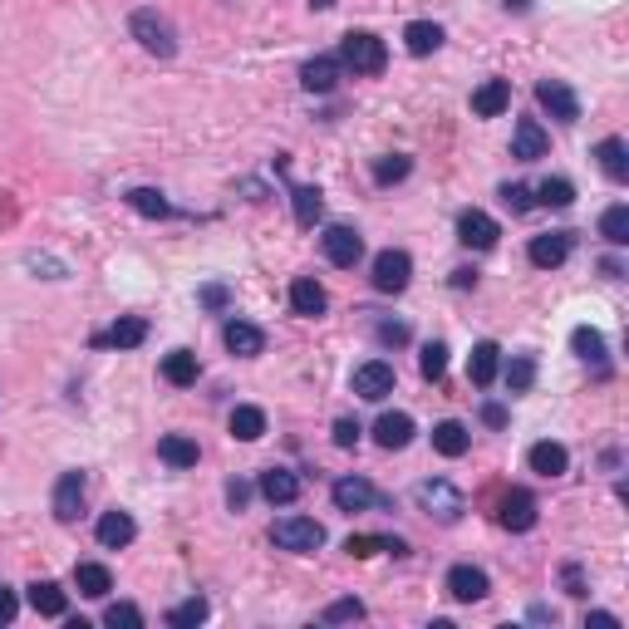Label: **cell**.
<instances>
[{
    "label": "cell",
    "mask_w": 629,
    "mask_h": 629,
    "mask_svg": "<svg viewBox=\"0 0 629 629\" xmlns=\"http://www.w3.org/2000/svg\"><path fill=\"white\" fill-rule=\"evenodd\" d=\"M128 35H133L148 55H158V59L177 55V30H172V20L163 10H133V15H128Z\"/></svg>",
    "instance_id": "cell-1"
},
{
    "label": "cell",
    "mask_w": 629,
    "mask_h": 629,
    "mask_svg": "<svg viewBox=\"0 0 629 629\" xmlns=\"http://www.w3.org/2000/svg\"><path fill=\"white\" fill-rule=\"evenodd\" d=\"M389 64V45L369 30H349L340 40V69H354V74H384Z\"/></svg>",
    "instance_id": "cell-2"
},
{
    "label": "cell",
    "mask_w": 629,
    "mask_h": 629,
    "mask_svg": "<svg viewBox=\"0 0 629 629\" xmlns=\"http://www.w3.org/2000/svg\"><path fill=\"white\" fill-rule=\"evenodd\" d=\"M413 502H418L428 516H438L443 526H453V521L467 512L462 492L453 487V482H443V477H428V482H418V487H413Z\"/></svg>",
    "instance_id": "cell-3"
},
{
    "label": "cell",
    "mask_w": 629,
    "mask_h": 629,
    "mask_svg": "<svg viewBox=\"0 0 629 629\" xmlns=\"http://www.w3.org/2000/svg\"><path fill=\"white\" fill-rule=\"evenodd\" d=\"M271 541H276L281 551L310 556V551H320V546H325V526H320L315 516H281V521L271 526Z\"/></svg>",
    "instance_id": "cell-4"
},
{
    "label": "cell",
    "mask_w": 629,
    "mask_h": 629,
    "mask_svg": "<svg viewBox=\"0 0 629 629\" xmlns=\"http://www.w3.org/2000/svg\"><path fill=\"white\" fill-rule=\"evenodd\" d=\"M408 281H413V256L408 251L389 246V251L374 256V290L379 295H399V290H408Z\"/></svg>",
    "instance_id": "cell-5"
},
{
    "label": "cell",
    "mask_w": 629,
    "mask_h": 629,
    "mask_svg": "<svg viewBox=\"0 0 629 629\" xmlns=\"http://www.w3.org/2000/svg\"><path fill=\"white\" fill-rule=\"evenodd\" d=\"M394 384H399V374H394V364H384V359L359 364L354 379H349V389H354L359 399H369V403H384L389 394H394Z\"/></svg>",
    "instance_id": "cell-6"
},
{
    "label": "cell",
    "mask_w": 629,
    "mask_h": 629,
    "mask_svg": "<svg viewBox=\"0 0 629 629\" xmlns=\"http://www.w3.org/2000/svg\"><path fill=\"white\" fill-rule=\"evenodd\" d=\"M536 516H541V507H536V497H531L526 487H512V492L497 502V521H502L512 536L531 531V526H536Z\"/></svg>",
    "instance_id": "cell-7"
},
{
    "label": "cell",
    "mask_w": 629,
    "mask_h": 629,
    "mask_svg": "<svg viewBox=\"0 0 629 629\" xmlns=\"http://www.w3.org/2000/svg\"><path fill=\"white\" fill-rule=\"evenodd\" d=\"M320 246H325V261L340 266V271L359 266V256H364V236H359L354 227H325Z\"/></svg>",
    "instance_id": "cell-8"
},
{
    "label": "cell",
    "mask_w": 629,
    "mask_h": 629,
    "mask_svg": "<svg viewBox=\"0 0 629 629\" xmlns=\"http://www.w3.org/2000/svg\"><path fill=\"white\" fill-rule=\"evenodd\" d=\"M571 246H575L571 231H541V236H531L526 256H531V266H541V271H556V266H566Z\"/></svg>",
    "instance_id": "cell-9"
},
{
    "label": "cell",
    "mask_w": 629,
    "mask_h": 629,
    "mask_svg": "<svg viewBox=\"0 0 629 629\" xmlns=\"http://www.w3.org/2000/svg\"><path fill=\"white\" fill-rule=\"evenodd\" d=\"M536 104L556 118V123H575V118H580V99H575L571 84H561V79H541V84H536Z\"/></svg>",
    "instance_id": "cell-10"
},
{
    "label": "cell",
    "mask_w": 629,
    "mask_h": 629,
    "mask_svg": "<svg viewBox=\"0 0 629 629\" xmlns=\"http://www.w3.org/2000/svg\"><path fill=\"white\" fill-rule=\"evenodd\" d=\"M84 472L74 467V472H59V482H55V497H50V507H55V521H79V507H84Z\"/></svg>",
    "instance_id": "cell-11"
},
{
    "label": "cell",
    "mask_w": 629,
    "mask_h": 629,
    "mask_svg": "<svg viewBox=\"0 0 629 629\" xmlns=\"http://www.w3.org/2000/svg\"><path fill=\"white\" fill-rule=\"evenodd\" d=\"M497 236H502V227H497L487 212H477V207H467V212L458 217V241L462 246H472V251H492Z\"/></svg>",
    "instance_id": "cell-12"
},
{
    "label": "cell",
    "mask_w": 629,
    "mask_h": 629,
    "mask_svg": "<svg viewBox=\"0 0 629 629\" xmlns=\"http://www.w3.org/2000/svg\"><path fill=\"white\" fill-rule=\"evenodd\" d=\"M330 497H335L340 512H369V507L384 502V497L374 492V482H364V477H340V482L330 487Z\"/></svg>",
    "instance_id": "cell-13"
},
{
    "label": "cell",
    "mask_w": 629,
    "mask_h": 629,
    "mask_svg": "<svg viewBox=\"0 0 629 629\" xmlns=\"http://www.w3.org/2000/svg\"><path fill=\"white\" fill-rule=\"evenodd\" d=\"M546 148H551L546 128H541L536 118H516V133H512V158L516 163H536V158H546Z\"/></svg>",
    "instance_id": "cell-14"
},
{
    "label": "cell",
    "mask_w": 629,
    "mask_h": 629,
    "mask_svg": "<svg viewBox=\"0 0 629 629\" xmlns=\"http://www.w3.org/2000/svg\"><path fill=\"white\" fill-rule=\"evenodd\" d=\"M571 349L585 359V364H595V374H600V379L610 374V349H605V335H600L595 325H575V330H571Z\"/></svg>",
    "instance_id": "cell-15"
},
{
    "label": "cell",
    "mask_w": 629,
    "mask_h": 629,
    "mask_svg": "<svg viewBox=\"0 0 629 629\" xmlns=\"http://www.w3.org/2000/svg\"><path fill=\"white\" fill-rule=\"evenodd\" d=\"M143 340H148V320H143V315H123V320H114L104 335H94L99 349H138Z\"/></svg>",
    "instance_id": "cell-16"
},
{
    "label": "cell",
    "mask_w": 629,
    "mask_h": 629,
    "mask_svg": "<svg viewBox=\"0 0 629 629\" xmlns=\"http://www.w3.org/2000/svg\"><path fill=\"white\" fill-rule=\"evenodd\" d=\"M487 571H477V566H453L448 571V595L458 600V605H477V600H487Z\"/></svg>",
    "instance_id": "cell-17"
},
{
    "label": "cell",
    "mask_w": 629,
    "mask_h": 629,
    "mask_svg": "<svg viewBox=\"0 0 629 629\" xmlns=\"http://www.w3.org/2000/svg\"><path fill=\"white\" fill-rule=\"evenodd\" d=\"M94 536H99V546H104V551H123V546H128L133 536H138V521H133L128 512H118V507H114V512L99 516Z\"/></svg>",
    "instance_id": "cell-18"
},
{
    "label": "cell",
    "mask_w": 629,
    "mask_h": 629,
    "mask_svg": "<svg viewBox=\"0 0 629 629\" xmlns=\"http://www.w3.org/2000/svg\"><path fill=\"white\" fill-rule=\"evenodd\" d=\"M325 305H330V295H325V286H320L315 276H300V281H290V310H295V315L315 320V315H325Z\"/></svg>",
    "instance_id": "cell-19"
},
{
    "label": "cell",
    "mask_w": 629,
    "mask_h": 629,
    "mask_svg": "<svg viewBox=\"0 0 629 629\" xmlns=\"http://www.w3.org/2000/svg\"><path fill=\"white\" fill-rule=\"evenodd\" d=\"M497 374H502V349L492 340H477L472 344V359H467V379H472L477 389H487Z\"/></svg>",
    "instance_id": "cell-20"
},
{
    "label": "cell",
    "mask_w": 629,
    "mask_h": 629,
    "mask_svg": "<svg viewBox=\"0 0 629 629\" xmlns=\"http://www.w3.org/2000/svg\"><path fill=\"white\" fill-rule=\"evenodd\" d=\"M261 497H266L271 507H290V502L300 497V477H295L290 467H266V472H261Z\"/></svg>",
    "instance_id": "cell-21"
},
{
    "label": "cell",
    "mask_w": 629,
    "mask_h": 629,
    "mask_svg": "<svg viewBox=\"0 0 629 629\" xmlns=\"http://www.w3.org/2000/svg\"><path fill=\"white\" fill-rule=\"evenodd\" d=\"M374 443L384 448V453H399L413 443V418L408 413H384L379 423H374Z\"/></svg>",
    "instance_id": "cell-22"
},
{
    "label": "cell",
    "mask_w": 629,
    "mask_h": 629,
    "mask_svg": "<svg viewBox=\"0 0 629 629\" xmlns=\"http://www.w3.org/2000/svg\"><path fill=\"white\" fill-rule=\"evenodd\" d=\"M526 462H531V472H536V477H561V472L571 467V453H566L561 443L541 438V443H531V453H526Z\"/></svg>",
    "instance_id": "cell-23"
},
{
    "label": "cell",
    "mask_w": 629,
    "mask_h": 629,
    "mask_svg": "<svg viewBox=\"0 0 629 629\" xmlns=\"http://www.w3.org/2000/svg\"><path fill=\"white\" fill-rule=\"evenodd\" d=\"M507 104H512V84H507V79H487V84L472 94V114L477 118L507 114Z\"/></svg>",
    "instance_id": "cell-24"
},
{
    "label": "cell",
    "mask_w": 629,
    "mask_h": 629,
    "mask_svg": "<svg viewBox=\"0 0 629 629\" xmlns=\"http://www.w3.org/2000/svg\"><path fill=\"white\" fill-rule=\"evenodd\" d=\"M300 84H305L310 94H335V84H340V59H330V55L310 59V64L300 69Z\"/></svg>",
    "instance_id": "cell-25"
},
{
    "label": "cell",
    "mask_w": 629,
    "mask_h": 629,
    "mask_svg": "<svg viewBox=\"0 0 629 629\" xmlns=\"http://www.w3.org/2000/svg\"><path fill=\"white\" fill-rule=\"evenodd\" d=\"M595 158H600V172L610 182H629V148L625 138H600L595 143Z\"/></svg>",
    "instance_id": "cell-26"
},
{
    "label": "cell",
    "mask_w": 629,
    "mask_h": 629,
    "mask_svg": "<svg viewBox=\"0 0 629 629\" xmlns=\"http://www.w3.org/2000/svg\"><path fill=\"white\" fill-rule=\"evenodd\" d=\"M222 340H227V349L231 354H241V359H256V354L266 349V335H261L256 325H246V320H227Z\"/></svg>",
    "instance_id": "cell-27"
},
{
    "label": "cell",
    "mask_w": 629,
    "mask_h": 629,
    "mask_svg": "<svg viewBox=\"0 0 629 629\" xmlns=\"http://www.w3.org/2000/svg\"><path fill=\"white\" fill-rule=\"evenodd\" d=\"M197 374H202V364H197V354H192V349H172L168 359H163V379H168L172 389H192V384H197Z\"/></svg>",
    "instance_id": "cell-28"
},
{
    "label": "cell",
    "mask_w": 629,
    "mask_h": 629,
    "mask_svg": "<svg viewBox=\"0 0 629 629\" xmlns=\"http://www.w3.org/2000/svg\"><path fill=\"white\" fill-rule=\"evenodd\" d=\"M433 448H438L443 458H462V453L472 448V433L462 428L458 418H443V423L433 428Z\"/></svg>",
    "instance_id": "cell-29"
},
{
    "label": "cell",
    "mask_w": 629,
    "mask_h": 629,
    "mask_svg": "<svg viewBox=\"0 0 629 629\" xmlns=\"http://www.w3.org/2000/svg\"><path fill=\"white\" fill-rule=\"evenodd\" d=\"M74 585H79V595L104 600V595L114 590V575H109V566H99V561H84V566H74Z\"/></svg>",
    "instance_id": "cell-30"
},
{
    "label": "cell",
    "mask_w": 629,
    "mask_h": 629,
    "mask_svg": "<svg viewBox=\"0 0 629 629\" xmlns=\"http://www.w3.org/2000/svg\"><path fill=\"white\" fill-rule=\"evenodd\" d=\"M344 551H349L354 561H369V556H379V551L408 556V541H399V536H349V541H344Z\"/></svg>",
    "instance_id": "cell-31"
},
{
    "label": "cell",
    "mask_w": 629,
    "mask_h": 629,
    "mask_svg": "<svg viewBox=\"0 0 629 629\" xmlns=\"http://www.w3.org/2000/svg\"><path fill=\"white\" fill-rule=\"evenodd\" d=\"M231 438H236V443H261V438H266V413L251 408V403H241V408L231 413Z\"/></svg>",
    "instance_id": "cell-32"
},
{
    "label": "cell",
    "mask_w": 629,
    "mask_h": 629,
    "mask_svg": "<svg viewBox=\"0 0 629 629\" xmlns=\"http://www.w3.org/2000/svg\"><path fill=\"white\" fill-rule=\"evenodd\" d=\"M403 45H408V55H433L438 45H443V25H433V20H413L408 30H403Z\"/></svg>",
    "instance_id": "cell-33"
},
{
    "label": "cell",
    "mask_w": 629,
    "mask_h": 629,
    "mask_svg": "<svg viewBox=\"0 0 629 629\" xmlns=\"http://www.w3.org/2000/svg\"><path fill=\"white\" fill-rule=\"evenodd\" d=\"M30 605H35L45 620H59V615L69 610V600H64V590H59L55 580H35V585H30Z\"/></svg>",
    "instance_id": "cell-34"
},
{
    "label": "cell",
    "mask_w": 629,
    "mask_h": 629,
    "mask_svg": "<svg viewBox=\"0 0 629 629\" xmlns=\"http://www.w3.org/2000/svg\"><path fill=\"white\" fill-rule=\"evenodd\" d=\"M128 207H133L138 217H153V222L172 217V202L158 192V187H133V192H128Z\"/></svg>",
    "instance_id": "cell-35"
},
{
    "label": "cell",
    "mask_w": 629,
    "mask_h": 629,
    "mask_svg": "<svg viewBox=\"0 0 629 629\" xmlns=\"http://www.w3.org/2000/svg\"><path fill=\"white\" fill-rule=\"evenodd\" d=\"M158 458L168 462V467H197L202 448H197L192 438H182V433H168V438L158 443Z\"/></svg>",
    "instance_id": "cell-36"
},
{
    "label": "cell",
    "mask_w": 629,
    "mask_h": 629,
    "mask_svg": "<svg viewBox=\"0 0 629 629\" xmlns=\"http://www.w3.org/2000/svg\"><path fill=\"white\" fill-rule=\"evenodd\" d=\"M531 197H536L541 207H556V212H566V207L575 202V182H571V177H546V182H541Z\"/></svg>",
    "instance_id": "cell-37"
},
{
    "label": "cell",
    "mask_w": 629,
    "mask_h": 629,
    "mask_svg": "<svg viewBox=\"0 0 629 629\" xmlns=\"http://www.w3.org/2000/svg\"><path fill=\"white\" fill-rule=\"evenodd\" d=\"M290 202H295V222H300V227H315L320 212H325L320 187H290Z\"/></svg>",
    "instance_id": "cell-38"
},
{
    "label": "cell",
    "mask_w": 629,
    "mask_h": 629,
    "mask_svg": "<svg viewBox=\"0 0 629 629\" xmlns=\"http://www.w3.org/2000/svg\"><path fill=\"white\" fill-rule=\"evenodd\" d=\"M207 615H212V605H207L202 595H187L182 605H172V610H168V625L172 629H197Z\"/></svg>",
    "instance_id": "cell-39"
},
{
    "label": "cell",
    "mask_w": 629,
    "mask_h": 629,
    "mask_svg": "<svg viewBox=\"0 0 629 629\" xmlns=\"http://www.w3.org/2000/svg\"><path fill=\"white\" fill-rule=\"evenodd\" d=\"M413 172V158L408 153H384V158H374V182L379 187H394V182H403Z\"/></svg>",
    "instance_id": "cell-40"
},
{
    "label": "cell",
    "mask_w": 629,
    "mask_h": 629,
    "mask_svg": "<svg viewBox=\"0 0 629 629\" xmlns=\"http://www.w3.org/2000/svg\"><path fill=\"white\" fill-rule=\"evenodd\" d=\"M600 236H605L610 246H629V207L625 202L605 207V217H600Z\"/></svg>",
    "instance_id": "cell-41"
},
{
    "label": "cell",
    "mask_w": 629,
    "mask_h": 629,
    "mask_svg": "<svg viewBox=\"0 0 629 629\" xmlns=\"http://www.w3.org/2000/svg\"><path fill=\"white\" fill-rule=\"evenodd\" d=\"M418 369H423V379L428 384H438L443 374H448V344H423V354H418Z\"/></svg>",
    "instance_id": "cell-42"
},
{
    "label": "cell",
    "mask_w": 629,
    "mask_h": 629,
    "mask_svg": "<svg viewBox=\"0 0 629 629\" xmlns=\"http://www.w3.org/2000/svg\"><path fill=\"white\" fill-rule=\"evenodd\" d=\"M531 384H536V359H531V354H516L512 364H507V389H512V394H526Z\"/></svg>",
    "instance_id": "cell-43"
},
{
    "label": "cell",
    "mask_w": 629,
    "mask_h": 629,
    "mask_svg": "<svg viewBox=\"0 0 629 629\" xmlns=\"http://www.w3.org/2000/svg\"><path fill=\"white\" fill-rule=\"evenodd\" d=\"M104 625H123V629H143V610L138 605H128V600H118V605H109L104 610Z\"/></svg>",
    "instance_id": "cell-44"
},
{
    "label": "cell",
    "mask_w": 629,
    "mask_h": 629,
    "mask_svg": "<svg viewBox=\"0 0 629 629\" xmlns=\"http://www.w3.org/2000/svg\"><path fill=\"white\" fill-rule=\"evenodd\" d=\"M349 620H364V600H335L330 610H325V625H349Z\"/></svg>",
    "instance_id": "cell-45"
},
{
    "label": "cell",
    "mask_w": 629,
    "mask_h": 629,
    "mask_svg": "<svg viewBox=\"0 0 629 629\" xmlns=\"http://www.w3.org/2000/svg\"><path fill=\"white\" fill-rule=\"evenodd\" d=\"M502 202H507V207H512L516 217H521V212H531V207H536V197H531V187H521V182H507V187H502Z\"/></svg>",
    "instance_id": "cell-46"
},
{
    "label": "cell",
    "mask_w": 629,
    "mask_h": 629,
    "mask_svg": "<svg viewBox=\"0 0 629 629\" xmlns=\"http://www.w3.org/2000/svg\"><path fill=\"white\" fill-rule=\"evenodd\" d=\"M374 335H379V344H403L408 340V325L403 320H374Z\"/></svg>",
    "instance_id": "cell-47"
},
{
    "label": "cell",
    "mask_w": 629,
    "mask_h": 629,
    "mask_svg": "<svg viewBox=\"0 0 629 629\" xmlns=\"http://www.w3.org/2000/svg\"><path fill=\"white\" fill-rule=\"evenodd\" d=\"M359 433H364V428H359L354 418H335V433H330V438H335V448H354Z\"/></svg>",
    "instance_id": "cell-48"
},
{
    "label": "cell",
    "mask_w": 629,
    "mask_h": 629,
    "mask_svg": "<svg viewBox=\"0 0 629 629\" xmlns=\"http://www.w3.org/2000/svg\"><path fill=\"white\" fill-rule=\"evenodd\" d=\"M227 502H231V512H241V507L251 502V482H241V477H231V482H227Z\"/></svg>",
    "instance_id": "cell-49"
},
{
    "label": "cell",
    "mask_w": 629,
    "mask_h": 629,
    "mask_svg": "<svg viewBox=\"0 0 629 629\" xmlns=\"http://www.w3.org/2000/svg\"><path fill=\"white\" fill-rule=\"evenodd\" d=\"M15 610H20L15 590H10V585H0V625H10V620H15Z\"/></svg>",
    "instance_id": "cell-50"
},
{
    "label": "cell",
    "mask_w": 629,
    "mask_h": 629,
    "mask_svg": "<svg viewBox=\"0 0 629 629\" xmlns=\"http://www.w3.org/2000/svg\"><path fill=\"white\" fill-rule=\"evenodd\" d=\"M202 305L207 310H227V286H202Z\"/></svg>",
    "instance_id": "cell-51"
},
{
    "label": "cell",
    "mask_w": 629,
    "mask_h": 629,
    "mask_svg": "<svg viewBox=\"0 0 629 629\" xmlns=\"http://www.w3.org/2000/svg\"><path fill=\"white\" fill-rule=\"evenodd\" d=\"M482 418H487L492 428H502V423H507V408H502V403H487V408H482Z\"/></svg>",
    "instance_id": "cell-52"
},
{
    "label": "cell",
    "mask_w": 629,
    "mask_h": 629,
    "mask_svg": "<svg viewBox=\"0 0 629 629\" xmlns=\"http://www.w3.org/2000/svg\"><path fill=\"white\" fill-rule=\"evenodd\" d=\"M472 286H477V271H467V266L453 271V290H472Z\"/></svg>",
    "instance_id": "cell-53"
},
{
    "label": "cell",
    "mask_w": 629,
    "mask_h": 629,
    "mask_svg": "<svg viewBox=\"0 0 629 629\" xmlns=\"http://www.w3.org/2000/svg\"><path fill=\"white\" fill-rule=\"evenodd\" d=\"M566 585H571V595H585V580H580V566H566Z\"/></svg>",
    "instance_id": "cell-54"
},
{
    "label": "cell",
    "mask_w": 629,
    "mask_h": 629,
    "mask_svg": "<svg viewBox=\"0 0 629 629\" xmlns=\"http://www.w3.org/2000/svg\"><path fill=\"white\" fill-rule=\"evenodd\" d=\"M531 620H536V625H546V620L556 625V610H546V605H536V610H531Z\"/></svg>",
    "instance_id": "cell-55"
},
{
    "label": "cell",
    "mask_w": 629,
    "mask_h": 629,
    "mask_svg": "<svg viewBox=\"0 0 629 629\" xmlns=\"http://www.w3.org/2000/svg\"><path fill=\"white\" fill-rule=\"evenodd\" d=\"M507 10H516V15H526V10H531V0H507Z\"/></svg>",
    "instance_id": "cell-56"
},
{
    "label": "cell",
    "mask_w": 629,
    "mask_h": 629,
    "mask_svg": "<svg viewBox=\"0 0 629 629\" xmlns=\"http://www.w3.org/2000/svg\"><path fill=\"white\" fill-rule=\"evenodd\" d=\"M330 5H335V0H310V10H330Z\"/></svg>",
    "instance_id": "cell-57"
}]
</instances>
